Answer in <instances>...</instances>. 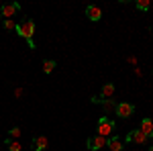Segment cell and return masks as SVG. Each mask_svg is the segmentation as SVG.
I'll return each mask as SVG.
<instances>
[{
	"mask_svg": "<svg viewBox=\"0 0 153 151\" xmlns=\"http://www.w3.org/2000/svg\"><path fill=\"white\" fill-rule=\"evenodd\" d=\"M53 70H55V61H53V59H47V61H43V71H45V74H51Z\"/></svg>",
	"mask_w": 153,
	"mask_h": 151,
	"instance_id": "obj_14",
	"label": "cell"
},
{
	"mask_svg": "<svg viewBox=\"0 0 153 151\" xmlns=\"http://www.w3.org/2000/svg\"><path fill=\"white\" fill-rule=\"evenodd\" d=\"M6 147H8V151H21L23 149L19 139H6Z\"/></svg>",
	"mask_w": 153,
	"mask_h": 151,
	"instance_id": "obj_12",
	"label": "cell"
},
{
	"mask_svg": "<svg viewBox=\"0 0 153 151\" xmlns=\"http://www.w3.org/2000/svg\"><path fill=\"white\" fill-rule=\"evenodd\" d=\"M16 33L23 37V39H27V43H29V47H31V49H35V43H33V35H35V23H33L31 19H23L21 23L16 25Z\"/></svg>",
	"mask_w": 153,
	"mask_h": 151,
	"instance_id": "obj_1",
	"label": "cell"
},
{
	"mask_svg": "<svg viewBox=\"0 0 153 151\" xmlns=\"http://www.w3.org/2000/svg\"><path fill=\"white\" fill-rule=\"evenodd\" d=\"M102 108H104V115H108L110 110H114L117 104H114V100L112 98H108V100H102Z\"/></svg>",
	"mask_w": 153,
	"mask_h": 151,
	"instance_id": "obj_13",
	"label": "cell"
},
{
	"mask_svg": "<svg viewBox=\"0 0 153 151\" xmlns=\"http://www.w3.org/2000/svg\"><path fill=\"white\" fill-rule=\"evenodd\" d=\"M114 131H117L114 121H110L108 116H100V121H98V135L100 137H110Z\"/></svg>",
	"mask_w": 153,
	"mask_h": 151,
	"instance_id": "obj_2",
	"label": "cell"
},
{
	"mask_svg": "<svg viewBox=\"0 0 153 151\" xmlns=\"http://www.w3.org/2000/svg\"><path fill=\"white\" fill-rule=\"evenodd\" d=\"M127 141L129 143H137V145H145L147 143V137L141 133V129H133L127 133Z\"/></svg>",
	"mask_w": 153,
	"mask_h": 151,
	"instance_id": "obj_3",
	"label": "cell"
},
{
	"mask_svg": "<svg viewBox=\"0 0 153 151\" xmlns=\"http://www.w3.org/2000/svg\"><path fill=\"white\" fill-rule=\"evenodd\" d=\"M19 10H21V4H16V2H14V4H4V6L0 8V16H2L4 21H10V16H14Z\"/></svg>",
	"mask_w": 153,
	"mask_h": 151,
	"instance_id": "obj_4",
	"label": "cell"
},
{
	"mask_svg": "<svg viewBox=\"0 0 153 151\" xmlns=\"http://www.w3.org/2000/svg\"><path fill=\"white\" fill-rule=\"evenodd\" d=\"M106 145H108V149H110V151H123V147H125L123 139H118L117 135H114V137H110V139L106 141Z\"/></svg>",
	"mask_w": 153,
	"mask_h": 151,
	"instance_id": "obj_10",
	"label": "cell"
},
{
	"mask_svg": "<svg viewBox=\"0 0 153 151\" xmlns=\"http://www.w3.org/2000/svg\"><path fill=\"white\" fill-rule=\"evenodd\" d=\"M149 6H151L149 0H139V2H137V8H139V10H149Z\"/></svg>",
	"mask_w": 153,
	"mask_h": 151,
	"instance_id": "obj_17",
	"label": "cell"
},
{
	"mask_svg": "<svg viewBox=\"0 0 153 151\" xmlns=\"http://www.w3.org/2000/svg\"><path fill=\"white\" fill-rule=\"evenodd\" d=\"M106 145V137H100V135H94L88 139V149L90 151H100Z\"/></svg>",
	"mask_w": 153,
	"mask_h": 151,
	"instance_id": "obj_6",
	"label": "cell"
},
{
	"mask_svg": "<svg viewBox=\"0 0 153 151\" xmlns=\"http://www.w3.org/2000/svg\"><path fill=\"white\" fill-rule=\"evenodd\" d=\"M49 145V139L47 137H43V135H37L33 137V151H45Z\"/></svg>",
	"mask_w": 153,
	"mask_h": 151,
	"instance_id": "obj_8",
	"label": "cell"
},
{
	"mask_svg": "<svg viewBox=\"0 0 153 151\" xmlns=\"http://www.w3.org/2000/svg\"><path fill=\"white\" fill-rule=\"evenodd\" d=\"M19 137H21V129L12 127L10 131H8V139H19Z\"/></svg>",
	"mask_w": 153,
	"mask_h": 151,
	"instance_id": "obj_16",
	"label": "cell"
},
{
	"mask_svg": "<svg viewBox=\"0 0 153 151\" xmlns=\"http://www.w3.org/2000/svg\"><path fill=\"white\" fill-rule=\"evenodd\" d=\"M16 25L19 23H14V21H4V23H2V27H4V29H6V31H16Z\"/></svg>",
	"mask_w": 153,
	"mask_h": 151,
	"instance_id": "obj_15",
	"label": "cell"
},
{
	"mask_svg": "<svg viewBox=\"0 0 153 151\" xmlns=\"http://www.w3.org/2000/svg\"><path fill=\"white\" fill-rule=\"evenodd\" d=\"M114 110H117V115L120 116V118H129V116L135 112V106L131 104V102H118Z\"/></svg>",
	"mask_w": 153,
	"mask_h": 151,
	"instance_id": "obj_5",
	"label": "cell"
},
{
	"mask_svg": "<svg viewBox=\"0 0 153 151\" xmlns=\"http://www.w3.org/2000/svg\"><path fill=\"white\" fill-rule=\"evenodd\" d=\"M139 129H141V133L147 137V139L153 137V121H151V118H143V121H141V127H139Z\"/></svg>",
	"mask_w": 153,
	"mask_h": 151,
	"instance_id": "obj_9",
	"label": "cell"
},
{
	"mask_svg": "<svg viewBox=\"0 0 153 151\" xmlns=\"http://www.w3.org/2000/svg\"><path fill=\"white\" fill-rule=\"evenodd\" d=\"M86 16H88L92 23H98V21L102 19V10H100L98 6H94V4H90V6L86 8Z\"/></svg>",
	"mask_w": 153,
	"mask_h": 151,
	"instance_id": "obj_7",
	"label": "cell"
},
{
	"mask_svg": "<svg viewBox=\"0 0 153 151\" xmlns=\"http://www.w3.org/2000/svg\"><path fill=\"white\" fill-rule=\"evenodd\" d=\"M149 151H153V145H151V147H149Z\"/></svg>",
	"mask_w": 153,
	"mask_h": 151,
	"instance_id": "obj_18",
	"label": "cell"
},
{
	"mask_svg": "<svg viewBox=\"0 0 153 151\" xmlns=\"http://www.w3.org/2000/svg\"><path fill=\"white\" fill-rule=\"evenodd\" d=\"M112 96H114V84H104L102 86V92H100V102L112 98Z\"/></svg>",
	"mask_w": 153,
	"mask_h": 151,
	"instance_id": "obj_11",
	"label": "cell"
}]
</instances>
